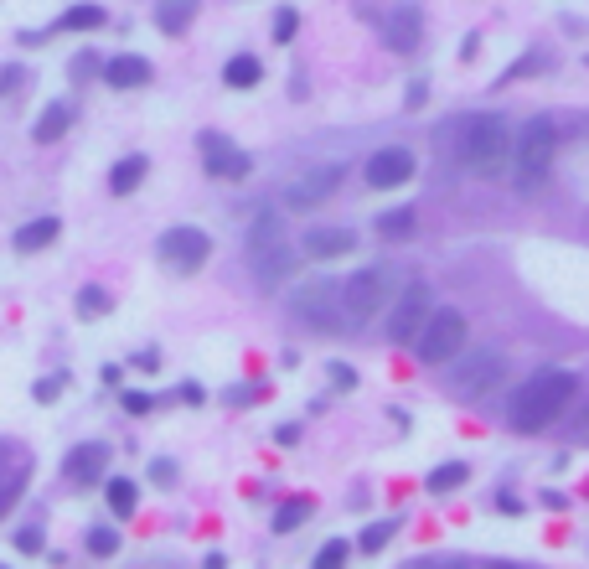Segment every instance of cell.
I'll list each match as a JSON object with an SVG mask.
<instances>
[{"label":"cell","instance_id":"cell-39","mask_svg":"<svg viewBox=\"0 0 589 569\" xmlns=\"http://www.w3.org/2000/svg\"><path fill=\"white\" fill-rule=\"evenodd\" d=\"M424 99H429V83H424V78H414V83H409V109H419Z\"/></svg>","mask_w":589,"mask_h":569},{"label":"cell","instance_id":"cell-6","mask_svg":"<svg viewBox=\"0 0 589 569\" xmlns=\"http://www.w3.org/2000/svg\"><path fill=\"white\" fill-rule=\"evenodd\" d=\"M414 347H419V363H429V368H445V363H455L460 347H465V316H460V311H450V306L429 311V316H424V326H419V337H414Z\"/></svg>","mask_w":589,"mask_h":569},{"label":"cell","instance_id":"cell-40","mask_svg":"<svg viewBox=\"0 0 589 569\" xmlns=\"http://www.w3.org/2000/svg\"><path fill=\"white\" fill-rule=\"evenodd\" d=\"M331 383H336V388H357V373L336 363V368H331Z\"/></svg>","mask_w":589,"mask_h":569},{"label":"cell","instance_id":"cell-31","mask_svg":"<svg viewBox=\"0 0 589 569\" xmlns=\"http://www.w3.org/2000/svg\"><path fill=\"white\" fill-rule=\"evenodd\" d=\"M347 559H352V544H347V538H331V544H321V554H316V569H336Z\"/></svg>","mask_w":589,"mask_h":569},{"label":"cell","instance_id":"cell-37","mask_svg":"<svg viewBox=\"0 0 589 569\" xmlns=\"http://www.w3.org/2000/svg\"><path fill=\"white\" fill-rule=\"evenodd\" d=\"M119 404L130 409V414H150V409H155V399H150V394H119Z\"/></svg>","mask_w":589,"mask_h":569},{"label":"cell","instance_id":"cell-9","mask_svg":"<svg viewBox=\"0 0 589 569\" xmlns=\"http://www.w3.org/2000/svg\"><path fill=\"white\" fill-rule=\"evenodd\" d=\"M155 254H161V264L166 269H176V275H197V269L207 264V254H212V238L202 233V228H166L161 233V244H155Z\"/></svg>","mask_w":589,"mask_h":569},{"label":"cell","instance_id":"cell-18","mask_svg":"<svg viewBox=\"0 0 589 569\" xmlns=\"http://www.w3.org/2000/svg\"><path fill=\"white\" fill-rule=\"evenodd\" d=\"M104 83H109V88H145V83H150V63H145L140 52L109 57V63H104Z\"/></svg>","mask_w":589,"mask_h":569},{"label":"cell","instance_id":"cell-38","mask_svg":"<svg viewBox=\"0 0 589 569\" xmlns=\"http://www.w3.org/2000/svg\"><path fill=\"white\" fill-rule=\"evenodd\" d=\"M150 482L171 487V482H176V466H171V461H150Z\"/></svg>","mask_w":589,"mask_h":569},{"label":"cell","instance_id":"cell-1","mask_svg":"<svg viewBox=\"0 0 589 569\" xmlns=\"http://www.w3.org/2000/svg\"><path fill=\"white\" fill-rule=\"evenodd\" d=\"M574 394H579V378H574V373H564V368H538V373L512 394V409H507L512 430H522V435L548 430L553 419L574 404Z\"/></svg>","mask_w":589,"mask_h":569},{"label":"cell","instance_id":"cell-3","mask_svg":"<svg viewBox=\"0 0 589 569\" xmlns=\"http://www.w3.org/2000/svg\"><path fill=\"white\" fill-rule=\"evenodd\" d=\"M455 156H460L465 171L491 176V171L507 166V156H512V135H507V125H502L496 114H471V119L460 125V135H455Z\"/></svg>","mask_w":589,"mask_h":569},{"label":"cell","instance_id":"cell-35","mask_svg":"<svg viewBox=\"0 0 589 569\" xmlns=\"http://www.w3.org/2000/svg\"><path fill=\"white\" fill-rule=\"evenodd\" d=\"M16 549H21V554H42V549H47V533H42L37 523L21 528V533H16Z\"/></svg>","mask_w":589,"mask_h":569},{"label":"cell","instance_id":"cell-30","mask_svg":"<svg viewBox=\"0 0 589 569\" xmlns=\"http://www.w3.org/2000/svg\"><path fill=\"white\" fill-rule=\"evenodd\" d=\"M83 549H88L93 559H114V554H119V528H93Z\"/></svg>","mask_w":589,"mask_h":569},{"label":"cell","instance_id":"cell-25","mask_svg":"<svg viewBox=\"0 0 589 569\" xmlns=\"http://www.w3.org/2000/svg\"><path fill=\"white\" fill-rule=\"evenodd\" d=\"M378 233L393 238V244H403V238H414V233H419V213H414V207H393V213L378 218Z\"/></svg>","mask_w":589,"mask_h":569},{"label":"cell","instance_id":"cell-11","mask_svg":"<svg viewBox=\"0 0 589 569\" xmlns=\"http://www.w3.org/2000/svg\"><path fill=\"white\" fill-rule=\"evenodd\" d=\"M197 151H202L207 176H223V182H243V176L254 171L248 151H243L238 140H228L223 130H202V135H197Z\"/></svg>","mask_w":589,"mask_h":569},{"label":"cell","instance_id":"cell-16","mask_svg":"<svg viewBox=\"0 0 589 569\" xmlns=\"http://www.w3.org/2000/svg\"><path fill=\"white\" fill-rule=\"evenodd\" d=\"M419 32H424V11L419 6H398L388 21H383V42L393 52H414L419 47Z\"/></svg>","mask_w":589,"mask_h":569},{"label":"cell","instance_id":"cell-41","mask_svg":"<svg viewBox=\"0 0 589 569\" xmlns=\"http://www.w3.org/2000/svg\"><path fill=\"white\" fill-rule=\"evenodd\" d=\"M135 368H140V373H155V368H161V357H155V352H140Z\"/></svg>","mask_w":589,"mask_h":569},{"label":"cell","instance_id":"cell-5","mask_svg":"<svg viewBox=\"0 0 589 569\" xmlns=\"http://www.w3.org/2000/svg\"><path fill=\"white\" fill-rule=\"evenodd\" d=\"M553 151H558V130L553 119H527L517 145H512V166H517V182L522 187H538L548 166H553Z\"/></svg>","mask_w":589,"mask_h":569},{"label":"cell","instance_id":"cell-21","mask_svg":"<svg viewBox=\"0 0 589 569\" xmlns=\"http://www.w3.org/2000/svg\"><path fill=\"white\" fill-rule=\"evenodd\" d=\"M57 233H62V223H57V218H37V223H21V228H16V254H37V249L57 244Z\"/></svg>","mask_w":589,"mask_h":569},{"label":"cell","instance_id":"cell-15","mask_svg":"<svg viewBox=\"0 0 589 569\" xmlns=\"http://www.w3.org/2000/svg\"><path fill=\"white\" fill-rule=\"evenodd\" d=\"M109 471V445L88 440V445H73L68 456H62V476H68L73 487H99Z\"/></svg>","mask_w":589,"mask_h":569},{"label":"cell","instance_id":"cell-23","mask_svg":"<svg viewBox=\"0 0 589 569\" xmlns=\"http://www.w3.org/2000/svg\"><path fill=\"white\" fill-rule=\"evenodd\" d=\"M109 21L104 6H73V11H62L52 32H99V26Z\"/></svg>","mask_w":589,"mask_h":569},{"label":"cell","instance_id":"cell-19","mask_svg":"<svg viewBox=\"0 0 589 569\" xmlns=\"http://www.w3.org/2000/svg\"><path fill=\"white\" fill-rule=\"evenodd\" d=\"M202 0H155V26H161L166 37H181L186 26H192Z\"/></svg>","mask_w":589,"mask_h":569},{"label":"cell","instance_id":"cell-36","mask_svg":"<svg viewBox=\"0 0 589 569\" xmlns=\"http://www.w3.org/2000/svg\"><path fill=\"white\" fill-rule=\"evenodd\" d=\"M538 68H553V57H548V52H527V57H522V63H517L507 78H533Z\"/></svg>","mask_w":589,"mask_h":569},{"label":"cell","instance_id":"cell-8","mask_svg":"<svg viewBox=\"0 0 589 569\" xmlns=\"http://www.w3.org/2000/svg\"><path fill=\"white\" fill-rule=\"evenodd\" d=\"M502 378H507V357L496 352V347H481V352H471V357H465V363L450 373V394H455V399H486Z\"/></svg>","mask_w":589,"mask_h":569},{"label":"cell","instance_id":"cell-4","mask_svg":"<svg viewBox=\"0 0 589 569\" xmlns=\"http://www.w3.org/2000/svg\"><path fill=\"white\" fill-rule=\"evenodd\" d=\"M285 306L310 332H336L341 326V280H305L285 295Z\"/></svg>","mask_w":589,"mask_h":569},{"label":"cell","instance_id":"cell-27","mask_svg":"<svg viewBox=\"0 0 589 569\" xmlns=\"http://www.w3.org/2000/svg\"><path fill=\"white\" fill-rule=\"evenodd\" d=\"M465 482H471V466H465V461H445V466H434L429 471V492H455V487H465Z\"/></svg>","mask_w":589,"mask_h":569},{"label":"cell","instance_id":"cell-28","mask_svg":"<svg viewBox=\"0 0 589 569\" xmlns=\"http://www.w3.org/2000/svg\"><path fill=\"white\" fill-rule=\"evenodd\" d=\"M310 513H316V502H310V497H290V502L274 513V533H295L300 523H310Z\"/></svg>","mask_w":589,"mask_h":569},{"label":"cell","instance_id":"cell-24","mask_svg":"<svg viewBox=\"0 0 589 569\" xmlns=\"http://www.w3.org/2000/svg\"><path fill=\"white\" fill-rule=\"evenodd\" d=\"M264 78V63L254 52H238V57H228V68H223V83L228 88H254Z\"/></svg>","mask_w":589,"mask_h":569},{"label":"cell","instance_id":"cell-43","mask_svg":"<svg viewBox=\"0 0 589 569\" xmlns=\"http://www.w3.org/2000/svg\"><path fill=\"white\" fill-rule=\"evenodd\" d=\"M579 435H589V409L579 414Z\"/></svg>","mask_w":589,"mask_h":569},{"label":"cell","instance_id":"cell-26","mask_svg":"<svg viewBox=\"0 0 589 569\" xmlns=\"http://www.w3.org/2000/svg\"><path fill=\"white\" fill-rule=\"evenodd\" d=\"M104 497H109V507H114V518H130L135 507H140V487H135V482H124V476L104 482Z\"/></svg>","mask_w":589,"mask_h":569},{"label":"cell","instance_id":"cell-13","mask_svg":"<svg viewBox=\"0 0 589 569\" xmlns=\"http://www.w3.org/2000/svg\"><path fill=\"white\" fill-rule=\"evenodd\" d=\"M336 187H341L336 166H310L305 176H295V182L285 187V207H290V213H310V207H321Z\"/></svg>","mask_w":589,"mask_h":569},{"label":"cell","instance_id":"cell-2","mask_svg":"<svg viewBox=\"0 0 589 569\" xmlns=\"http://www.w3.org/2000/svg\"><path fill=\"white\" fill-rule=\"evenodd\" d=\"M295 244L285 223H279V213H259L254 223H248V269H254V280L264 290H279L290 275H295Z\"/></svg>","mask_w":589,"mask_h":569},{"label":"cell","instance_id":"cell-12","mask_svg":"<svg viewBox=\"0 0 589 569\" xmlns=\"http://www.w3.org/2000/svg\"><path fill=\"white\" fill-rule=\"evenodd\" d=\"M31 471H37V461H31V451L21 440H0V518H11V507L21 502Z\"/></svg>","mask_w":589,"mask_h":569},{"label":"cell","instance_id":"cell-22","mask_svg":"<svg viewBox=\"0 0 589 569\" xmlns=\"http://www.w3.org/2000/svg\"><path fill=\"white\" fill-rule=\"evenodd\" d=\"M145 176H150V161H145V156H124V161L109 171V192H114V197H130V192L145 182Z\"/></svg>","mask_w":589,"mask_h":569},{"label":"cell","instance_id":"cell-17","mask_svg":"<svg viewBox=\"0 0 589 569\" xmlns=\"http://www.w3.org/2000/svg\"><path fill=\"white\" fill-rule=\"evenodd\" d=\"M352 244H357V238H352V228H310V233H305V244H300V254L326 264V259L352 254Z\"/></svg>","mask_w":589,"mask_h":569},{"label":"cell","instance_id":"cell-14","mask_svg":"<svg viewBox=\"0 0 589 569\" xmlns=\"http://www.w3.org/2000/svg\"><path fill=\"white\" fill-rule=\"evenodd\" d=\"M414 176V156L403 145H383V151L367 156V187L372 192H388V187H403Z\"/></svg>","mask_w":589,"mask_h":569},{"label":"cell","instance_id":"cell-29","mask_svg":"<svg viewBox=\"0 0 589 569\" xmlns=\"http://www.w3.org/2000/svg\"><path fill=\"white\" fill-rule=\"evenodd\" d=\"M114 311V295L104 290V285H83L78 290V316L83 321H99V316H109Z\"/></svg>","mask_w":589,"mask_h":569},{"label":"cell","instance_id":"cell-10","mask_svg":"<svg viewBox=\"0 0 589 569\" xmlns=\"http://www.w3.org/2000/svg\"><path fill=\"white\" fill-rule=\"evenodd\" d=\"M429 311H434L429 285H424V280H409V285L398 290V301L388 306V342H398V347H403V342H414Z\"/></svg>","mask_w":589,"mask_h":569},{"label":"cell","instance_id":"cell-33","mask_svg":"<svg viewBox=\"0 0 589 569\" xmlns=\"http://www.w3.org/2000/svg\"><path fill=\"white\" fill-rule=\"evenodd\" d=\"M388 538H393V523H372V528L362 533V544H357V549H362V554H383V549H388Z\"/></svg>","mask_w":589,"mask_h":569},{"label":"cell","instance_id":"cell-20","mask_svg":"<svg viewBox=\"0 0 589 569\" xmlns=\"http://www.w3.org/2000/svg\"><path fill=\"white\" fill-rule=\"evenodd\" d=\"M68 125H73V109L57 99V104H47V109H42L37 125H31V140H37V145H52V140L68 135Z\"/></svg>","mask_w":589,"mask_h":569},{"label":"cell","instance_id":"cell-7","mask_svg":"<svg viewBox=\"0 0 589 569\" xmlns=\"http://www.w3.org/2000/svg\"><path fill=\"white\" fill-rule=\"evenodd\" d=\"M388 285H393L388 269H362V275L341 280V326H347V332H357L362 321L378 316V311L388 306Z\"/></svg>","mask_w":589,"mask_h":569},{"label":"cell","instance_id":"cell-32","mask_svg":"<svg viewBox=\"0 0 589 569\" xmlns=\"http://www.w3.org/2000/svg\"><path fill=\"white\" fill-rule=\"evenodd\" d=\"M295 32H300V11L295 6H279L274 11V42H295Z\"/></svg>","mask_w":589,"mask_h":569},{"label":"cell","instance_id":"cell-34","mask_svg":"<svg viewBox=\"0 0 589 569\" xmlns=\"http://www.w3.org/2000/svg\"><path fill=\"white\" fill-rule=\"evenodd\" d=\"M62 388H68V373H52V378H42L37 388H31V399H37V404H52Z\"/></svg>","mask_w":589,"mask_h":569},{"label":"cell","instance_id":"cell-42","mask_svg":"<svg viewBox=\"0 0 589 569\" xmlns=\"http://www.w3.org/2000/svg\"><path fill=\"white\" fill-rule=\"evenodd\" d=\"M181 399H186V404H202L207 394H202V388H197V383H181Z\"/></svg>","mask_w":589,"mask_h":569}]
</instances>
